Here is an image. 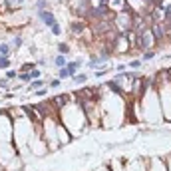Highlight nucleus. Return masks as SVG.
<instances>
[{"label":"nucleus","mask_w":171,"mask_h":171,"mask_svg":"<svg viewBox=\"0 0 171 171\" xmlns=\"http://www.w3.org/2000/svg\"><path fill=\"white\" fill-rule=\"evenodd\" d=\"M38 20L44 24V26H48V28H52L54 24H58L56 16H54L50 10H38Z\"/></svg>","instance_id":"1"},{"label":"nucleus","mask_w":171,"mask_h":171,"mask_svg":"<svg viewBox=\"0 0 171 171\" xmlns=\"http://www.w3.org/2000/svg\"><path fill=\"white\" fill-rule=\"evenodd\" d=\"M80 66H82V60H74V62H68V64H66V68H68V70H70L72 78L76 76V70H78V68H80Z\"/></svg>","instance_id":"2"},{"label":"nucleus","mask_w":171,"mask_h":171,"mask_svg":"<svg viewBox=\"0 0 171 171\" xmlns=\"http://www.w3.org/2000/svg\"><path fill=\"white\" fill-rule=\"evenodd\" d=\"M42 86H46V84H44L42 78H38V80H32V82H30L28 90H34V92H36V90H42Z\"/></svg>","instance_id":"3"},{"label":"nucleus","mask_w":171,"mask_h":171,"mask_svg":"<svg viewBox=\"0 0 171 171\" xmlns=\"http://www.w3.org/2000/svg\"><path fill=\"white\" fill-rule=\"evenodd\" d=\"M84 28H86V22H72V24H70V30H72L74 34L82 32Z\"/></svg>","instance_id":"4"},{"label":"nucleus","mask_w":171,"mask_h":171,"mask_svg":"<svg viewBox=\"0 0 171 171\" xmlns=\"http://www.w3.org/2000/svg\"><path fill=\"white\" fill-rule=\"evenodd\" d=\"M66 56H64V54H60V56H56L54 58V66H58V68H64L66 66Z\"/></svg>","instance_id":"5"},{"label":"nucleus","mask_w":171,"mask_h":171,"mask_svg":"<svg viewBox=\"0 0 171 171\" xmlns=\"http://www.w3.org/2000/svg\"><path fill=\"white\" fill-rule=\"evenodd\" d=\"M153 58H155V50H153V48L143 50V62H149V60H153Z\"/></svg>","instance_id":"6"},{"label":"nucleus","mask_w":171,"mask_h":171,"mask_svg":"<svg viewBox=\"0 0 171 171\" xmlns=\"http://www.w3.org/2000/svg\"><path fill=\"white\" fill-rule=\"evenodd\" d=\"M58 78H60V80H66V78H72V74H70V70L64 66V68H60V72H58Z\"/></svg>","instance_id":"7"},{"label":"nucleus","mask_w":171,"mask_h":171,"mask_svg":"<svg viewBox=\"0 0 171 171\" xmlns=\"http://www.w3.org/2000/svg\"><path fill=\"white\" fill-rule=\"evenodd\" d=\"M0 56H10V44L6 42L0 44Z\"/></svg>","instance_id":"8"},{"label":"nucleus","mask_w":171,"mask_h":171,"mask_svg":"<svg viewBox=\"0 0 171 171\" xmlns=\"http://www.w3.org/2000/svg\"><path fill=\"white\" fill-rule=\"evenodd\" d=\"M10 66V58L8 56H0V70H6Z\"/></svg>","instance_id":"9"},{"label":"nucleus","mask_w":171,"mask_h":171,"mask_svg":"<svg viewBox=\"0 0 171 171\" xmlns=\"http://www.w3.org/2000/svg\"><path fill=\"white\" fill-rule=\"evenodd\" d=\"M36 66V64H32V62H26V64H22V68H20V74H28L32 68Z\"/></svg>","instance_id":"10"},{"label":"nucleus","mask_w":171,"mask_h":171,"mask_svg":"<svg viewBox=\"0 0 171 171\" xmlns=\"http://www.w3.org/2000/svg\"><path fill=\"white\" fill-rule=\"evenodd\" d=\"M74 82H76V84H84V82H88V76H86V74H76V76H74Z\"/></svg>","instance_id":"11"},{"label":"nucleus","mask_w":171,"mask_h":171,"mask_svg":"<svg viewBox=\"0 0 171 171\" xmlns=\"http://www.w3.org/2000/svg\"><path fill=\"white\" fill-rule=\"evenodd\" d=\"M48 0H36V10H48Z\"/></svg>","instance_id":"12"},{"label":"nucleus","mask_w":171,"mask_h":171,"mask_svg":"<svg viewBox=\"0 0 171 171\" xmlns=\"http://www.w3.org/2000/svg\"><path fill=\"white\" fill-rule=\"evenodd\" d=\"M98 64H102L100 56H92V58H90V68H95Z\"/></svg>","instance_id":"13"},{"label":"nucleus","mask_w":171,"mask_h":171,"mask_svg":"<svg viewBox=\"0 0 171 171\" xmlns=\"http://www.w3.org/2000/svg\"><path fill=\"white\" fill-rule=\"evenodd\" d=\"M58 50H60V52H62L64 56H66V54L70 52V46H68V44H64V42H62V44H58Z\"/></svg>","instance_id":"14"},{"label":"nucleus","mask_w":171,"mask_h":171,"mask_svg":"<svg viewBox=\"0 0 171 171\" xmlns=\"http://www.w3.org/2000/svg\"><path fill=\"white\" fill-rule=\"evenodd\" d=\"M12 46H14V48L22 46V36H14V38H12Z\"/></svg>","instance_id":"15"},{"label":"nucleus","mask_w":171,"mask_h":171,"mask_svg":"<svg viewBox=\"0 0 171 171\" xmlns=\"http://www.w3.org/2000/svg\"><path fill=\"white\" fill-rule=\"evenodd\" d=\"M14 78H18V72L16 70H8L6 72V80H14Z\"/></svg>","instance_id":"16"},{"label":"nucleus","mask_w":171,"mask_h":171,"mask_svg":"<svg viewBox=\"0 0 171 171\" xmlns=\"http://www.w3.org/2000/svg\"><path fill=\"white\" fill-rule=\"evenodd\" d=\"M50 30H52V34H54V36H60V34H62V28H60V24H54V26H52Z\"/></svg>","instance_id":"17"},{"label":"nucleus","mask_w":171,"mask_h":171,"mask_svg":"<svg viewBox=\"0 0 171 171\" xmlns=\"http://www.w3.org/2000/svg\"><path fill=\"white\" fill-rule=\"evenodd\" d=\"M139 66H141V60H131V62H129V68H131V70H137Z\"/></svg>","instance_id":"18"},{"label":"nucleus","mask_w":171,"mask_h":171,"mask_svg":"<svg viewBox=\"0 0 171 171\" xmlns=\"http://www.w3.org/2000/svg\"><path fill=\"white\" fill-rule=\"evenodd\" d=\"M58 86H62V80H60V78H56V80L50 82V88H52V90H56Z\"/></svg>","instance_id":"19"},{"label":"nucleus","mask_w":171,"mask_h":171,"mask_svg":"<svg viewBox=\"0 0 171 171\" xmlns=\"http://www.w3.org/2000/svg\"><path fill=\"white\" fill-rule=\"evenodd\" d=\"M40 76H42V72H40V70H32V72H30V78H32V80H38Z\"/></svg>","instance_id":"20"},{"label":"nucleus","mask_w":171,"mask_h":171,"mask_svg":"<svg viewBox=\"0 0 171 171\" xmlns=\"http://www.w3.org/2000/svg\"><path fill=\"white\" fill-rule=\"evenodd\" d=\"M108 74V70H98L95 72V78H102V76H105Z\"/></svg>","instance_id":"21"},{"label":"nucleus","mask_w":171,"mask_h":171,"mask_svg":"<svg viewBox=\"0 0 171 171\" xmlns=\"http://www.w3.org/2000/svg\"><path fill=\"white\" fill-rule=\"evenodd\" d=\"M115 70H118V74H124V72H125V64H119Z\"/></svg>","instance_id":"22"},{"label":"nucleus","mask_w":171,"mask_h":171,"mask_svg":"<svg viewBox=\"0 0 171 171\" xmlns=\"http://www.w3.org/2000/svg\"><path fill=\"white\" fill-rule=\"evenodd\" d=\"M6 86H8V84H6V80H0V90H2V88H6Z\"/></svg>","instance_id":"23"},{"label":"nucleus","mask_w":171,"mask_h":171,"mask_svg":"<svg viewBox=\"0 0 171 171\" xmlns=\"http://www.w3.org/2000/svg\"><path fill=\"white\" fill-rule=\"evenodd\" d=\"M14 2H18V4H22V2H24V0H14Z\"/></svg>","instance_id":"24"}]
</instances>
